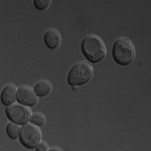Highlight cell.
Returning <instances> with one entry per match:
<instances>
[{"label":"cell","mask_w":151,"mask_h":151,"mask_svg":"<svg viewBox=\"0 0 151 151\" xmlns=\"http://www.w3.org/2000/svg\"><path fill=\"white\" fill-rule=\"evenodd\" d=\"M50 0H35V5L37 9H47L50 4Z\"/></svg>","instance_id":"obj_12"},{"label":"cell","mask_w":151,"mask_h":151,"mask_svg":"<svg viewBox=\"0 0 151 151\" xmlns=\"http://www.w3.org/2000/svg\"><path fill=\"white\" fill-rule=\"evenodd\" d=\"M33 90H35V94L38 97H45L50 94V92L52 90V86L47 80H42V81H40L35 85Z\"/></svg>","instance_id":"obj_9"},{"label":"cell","mask_w":151,"mask_h":151,"mask_svg":"<svg viewBox=\"0 0 151 151\" xmlns=\"http://www.w3.org/2000/svg\"><path fill=\"white\" fill-rule=\"evenodd\" d=\"M17 101L24 106H35L38 101V96L31 88L21 86L17 90Z\"/></svg>","instance_id":"obj_6"},{"label":"cell","mask_w":151,"mask_h":151,"mask_svg":"<svg viewBox=\"0 0 151 151\" xmlns=\"http://www.w3.org/2000/svg\"><path fill=\"white\" fill-rule=\"evenodd\" d=\"M113 58L116 63L121 65H128L135 58V47L130 40L119 37L113 45Z\"/></svg>","instance_id":"obj_2"},{"label":"cell","mask_w":151,"mask_h":151,"mask_svg":"<svg viewBox=\"0 0 151 151\" xmlns=\"http://www.w3.org/2000/svg\"><path fill=\"white\" fill-rule=\"evenodd\" d=\"M45 42L50 48L57 50L62 43V36L57 29H48L45 35Z\"/></svg>","instance_id":"obj_8"},{"label":"cell","mask_w":151,"mask_h":151,"mask_svg":"<svg viewBox=\"0 0 151 151\" xmlns=\"http://www.w3.org/2000/svg\"><path fill=\"white\" fill-rule=\"evenodd\" d=\"M93 77V68L87 62H79L70 68L68 75V82L72 86L87 84Z\"/></svg>","instance_id":"obj_3"},{"label":"cell","mask_w":151,"mask_h":151,"mask_svg":"<svg viewBox=\"0 0 151 151\" xmlns=\"http://www.w3.org/2000/svg\"><path fill=\"white\" fill-rule=\"evenodd\" d=\"M48 145L45 141H40V143L36 146V151H47Z\"/></svg>","instance_id":"obj_13"},{"label":"cell","mask_w":151,"mask_h":151,"mask_svg":"<svg viewBox=\"0 0 151 151\" xmlns=\"http://www.w3.org/2000/svg\"><path fill=\"white\" fill-rule=\"evenodd\" d=\"M30 121L32 124L40 127V126H42L45 123V116L40 112H35V113H32Z\"/></svg>","instance_id":"obj_11"},{"label":"cell","mask_w":151,"mask_h":151,"mask_svg":"<svg viewBox=\"0 0 151 151\" xmlns=\"http://www.w3.org/2000/svg\"><path fill=\"white\" fill-rule=\"evenodd\" d=\"M73 87V90H77V86H72Z\"/></svg>","instance_id":"obj_15"},{"label":"cell","mask_w":151,"mask_h":151,"mask_svg":"<svg viewBox=\"0 0 151 151\" xmlns=\"http://www.w3.org/2000/svg\"><path fill=\"white\" fill-rule=\"evenodd\" d=\"M17 88L12 84H7L1 93V102L6 106H10L17 100Z\"/></svg>","instance_id":"obj_7"},{"label":"cell","mask_w":151,"mask_h":151,"mask_svg":"<svg viewBox=\"0 0 151 151\" xmlns=\"http://www.w3.org/2000/svg\"><path fill=\"white\" fill-rule=\"evenodd\" d=\"M82 50L88 60L98 63L107 55V48L104 41L95 35H87L82 41Z\"/></svg>","instance_id":"obj_1"},{"label":"cell","mask_w":151,"mask_h":151,"mask_svg":"<svg viewBox=\"0 0 151 151\" xmlns=\"http://www.w3.org/2000/svg\"><path fill=\"white\" fill-rule=\"evenodd\" d=\"M20 129L21 127H19L18 124L11 122L7 125L6 131H7V134L9 135V137L12 138V139H16V138H18L19 135H20Z\"/></svg>","instance_id":"obj_10"},{"label":"cell","mask_w":151,"mask_h":151,"mask_svg":"<svg viewBox=\"0 0 151 151\" xmlns=\"http://www.w3.org/2000/svg\"><path fill=\"white\" fill-rule=\"evenodd\" d=\"M47 151H63L60 148L58 147H53V148H50V149H48Z\"/></svg>","instance_id":"obj_14"},{"label":"cell","mask_w":151,"mask_h":151,"mask_svg":"<svg viewBox=\"0 0 151 151\" xmlns=\"http://www.w3.org/2000/svg\"><path fill=\"white\" fill-rule=\"evenodd\" d=\"M5 113L11 122L18 125H24L28 123L32 116L30 108L22 104H12L10 106H7Z\"/></svg>","instance_id":"obj_5"},{"label":"cell","mask_w":151,"mask_h":151,"mask_svg":"<svg viewBox=\"0 0 151 151\" xmlns=\"http://www.w3.org/2000/svg\"><path fill=\"white\" fill-rule=\"evenodd\" d=\"M20 142L25 146L26 148L32 149L36 148V146L41 141V131L38 126L32 123H26L22 125L20 129Z\"/></svg>","instance_id":"obj_4"}]
</instances>
